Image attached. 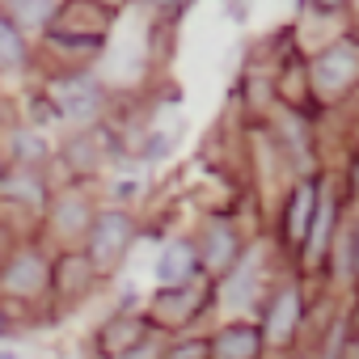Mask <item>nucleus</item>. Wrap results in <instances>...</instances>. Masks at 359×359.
<instances>
[{
  "mask_svg": "<svg viewBox=\"0 0 359 359\" xmlns=\"http://www.w3.org/2000/svg\"><path fill=\"white\" fill-rule=\"evenodd\" d=\"M106 26H110V9L97 5V0H68L60 5L47 22V39L68 47V51H81V47H97L106 39Z\"/></svg>",
  "mask_w": 359,
  "mask_h": 359,
  "instance_id": "1",
  "label": "nucleus"
},
{
  "mask_svg": "<svg viewBox=\"0 0 359 359\" xmlns=\"http://www.w3.org/2000/svg\"><path fill=\"white\" fill-rule=\"evenodd\" d=\"M131 245V220L123 212H106L89 224V258L93 266H114L123 258V250Z\"/></svg>",
  "mask_w": 359,
  "mask_h": 359,
  "instance_id": "2",
  "label": "nucleus"
},
{
  "mask_svg": "<svg viewBox=\"0 0 359 359\" xmlns=\"http://www.w3.org/2000/svg\"><path fill=\"white\" fill-rule=\"evenodd\" d=\"M51 102L64 118L72 123H89L97 110H102V89L89 81V76H68V81H55L51 85Z\"/></svg>",
  "mask_w": 359,
  "mask_h": 359,
  "instance_id": "3",
  "label": "nucleus"
},
{
  "mask_svg": "<svg viewBox=\"0 0 359 359\" xmlns=\"http://www.w3.org/2000/svg\"><path fill=\"white\" fill-rule=\"evenodd\" d=\"M355 76H359V55H355L351 47H330V51H321L317 64H313V85H317L321 93H342Z\"/></svg>",
  "mask_w": 359,
  "mask_h": 359,
  "instance_id": "4",
  "label": "nucleus"
},
{
  "mask_svg": "<svg viewBox=\"0 0 359 359\" xmlns=\"http://www.w3.org/2000/svg\"><path fill=\"white\" fill-rule=\"evenodd\" d=\"M47 262L39 258V254H13L9 258V266H5V275H0V287L5 292H13V296H34V292H43V283H47Z\"/></svg>",
  "mask_w": 359,
  "mask_h": 359,
  "instance_id": "5",
  "label": "nucleus"
},
{
  "mask_svg": "<svg viewBox=\"0 0 359 359\" xmlns=\"http://www.w3.org/2000/svg\"><path fill=\"white\" fill-rule=\"evenodd\" d=\"M258 346H262V334L254 325H229L212 346L208 355L212 359H258Z\"/></svg>",
  "mask_w": 359,
  "mask_h": 359,
  "instance_id": "6",
  "label": "nucleus"
},
{
  "mask_svg": "<svg viewBox=\"0 0 359 359\" xmlns=\"http://www.w3.org/2000/svg\"><path fill=\"white\" fill-rule=\"evenodd\" d=\"M313 212H317V187H313V182H304V187H296V191H292V203H287V220H283L287 241L304 245L309 224H313Z\"/></svg>",
  "mask_w": 359,
  "mask_h": 359,
  "instance_id": "7",
  "label": "nucleus"
},
{
  "mask_svg": "<svg viewBox=\"0 0 359 359\" xmlns=\"http://www.w3.org/2000/svg\"><path fill=\"white\" fill-rule=\"evenodd\" d=\"M195 275V250L187 241H169L161 250V262H156V279L165 287H177V283H187Z\"/></svg>",
  "mask_w": 359,
  "mask_h": 359,
  "instance_id": "8",
  "label": "nucleus"
},
{
  "mask_svg": "<svg viewBox=\"0 0 359 359\" xmlns=\"http://www.w3.org/2000/svg\"><path fill=\"white\" fill-rule=\"evenodd\" d=\"M296 321H300V296L292 287H283L275 296V304L266 309V338L271 342H287L292 330H296Z\"/></svg>",
  "mask_w": 359,
  "mask_h": 359,
  "instance_id": "9",
  "label": "nucleus"
},
{
  "mask_svg": "<svg viewBox=\"0 0 359 359\" xmlns=\"http://www.w3.org/2000/svg\"><path fill=\"white\" fill-rule=\"evenodd\" d=\"M233 258H237V237H233V229H229V224H212L208 237H203V262H208L212 271H224Z\"/></svg>",
  "mask_w": 359,
  "mask_h": 359,
  "instance_id": "10",
  "label": "nucleus"
},
{
  "mask_svg": "<svg viewBox=\"0 0 359 359\" xmlns=\"http://www.w3.org/2000/svg\"><path fill=\"white\" fill-rule=\"evenodd\" d=\"M5 9H9V22L18 30H39V26L51 22L55 0H5Z\"/></svg>",
  "mask_w": 359,
  "mask_h": 359,
  "instance_id": "11",
  "label": "nucleus"
},
{
  "mask_svg": "<svg viewBox=\"0 0 359 359\" xmlns=\"http://www.w3.org/2000/svg\"><path fill=\"white\" fill-rule=\"evenodd\" d=\"M144 338V325L140 321H114L106 334H102V351H110V355H131L135 351V342Z\"/></svg>",
  "mask_w": 359,
  "mask_h": 359,
  "instance_id": "12",
  "label": "nucleus"
},
{
  "mask_svg": "<svg viewBox=\"0 0 359 359\" xmlns=\"http://www.w3.org/2000/svg\"><path fill=\"white\" fill-rule=\"evenodd\" d=\"M22 64H26V39L9 18H0V68H22Z\"/></svg>",
  "mask_w": 359,
  "mask_h": 359,
  "instance_id": "13",
  "label": "nucleus"
},
{
  "mask_svg": "<svg viewBox=\"0 0 359 359\" xmlns=\"http://www.w3.org/2000/svg\"><path fill=\"white\" fill-rule=\"evenodd\" d=\"M330 203L325 199H317V212H313V224H309V237H304V254L309 258H317L321 250H325V241H330Z\"/></svg>",
  "mask_w": 359,
  "mask_h": 359,
  "instance_id": "14",
  "label": "nucleus"
},
{
  "mask_svg": "<svg viewBox=\"0 0 359 359\" xmlns=\"http://www.w3.org/2000/svg\"><path fill=\"white\" fill-rule=\"evenodd\" d=\"M0 191H9L13 199H26L30 208L43 203V182H39L34 173H18V177H9V182H0Z\"/></svg>",
  "mask_w": 359,
  "mask_h": 359,
  "instance_id": "15",
  "label": "nucleus"
},
{
  "mask_svg": "<svg viewBox=\"0 0 359 359\" xmlns=\"http://www.w3.org/2000/svg\"><path fill=\"white\" fill-rule=\"evenodd\" d=\"M85 220H89V208H85L81 199H64V203L55 208V224H60V233H76V229H85Z\"/></svg>",
  "mask_w": 359,
  "mask_h": 359,
  "instance_id": "16",
  "label": "nucleus"
},
{
  "mask_svg": "<svg viewBox=\"0 0 359 359\" xmlns=\"http://www.w3.org/2000/svg\"><path fill=\"white\" fill-rule=\"evenodd\" d=\"M254 275H258V254H250V258L241 262V275H233V283H229V300H233V304H241V300L250 296Z\"/></svg>",
  "mask_w": 359,
  "mask_h": 359,
  "instance_id": "17",
  "label": "nucleus"
},
{
  "mask_svg": "<svg viewBox=\"0 0 359 359\" xmlns=\"http://www.w3.org/2000/svg\"><path fill=\"white\" fill-rule=\"evenodd\" d=\"M169 321H182V317H191V309H195V296L187 300L182 292H169V296H161V304H156Z\"/></svg>",
  "mask_w": 359,
  "mask_h": 359,
  "instance_id": "18",
  "label": "nucleus"
},
{
  "mask_svg": "<svg viewBox=\"0 0 359 359\" xmlns=\"http://www.w3.org/2000/svg\"><path fill=\"white\" fill-rule=\"evenodd\" d=\"M342 258H346V262H342V275H346V279H359V224H355V229L346 233Z\"/></svg>",
  "mask_w": 359,
  "mask_h": 359,
  "instance_id": "19",
  "label": "nucleus"
},
{
  "mask_svg": "<svg viewBox=\"0 0 359 359\" xmlns=\"http://www.w3.org/2000/svg\"><path fill=\"white\" fill-rule=\"evenodd\" d=\"M203 355H208V342H187L169 351V359H203Z\"/></svg>",
  "mask_w": 359,
  "mask_h": 359,
  "instance_id": "20",
  "label": "nucleus"
},
{
  "mask_svg": "<svg viewBox=\"0 0 359 359\" xmlns=\"http://www.w3.org/2000/svg\"><path fill=\"white\" fill-rule=\"evenodd\" d=\"M13 152H30V156H39V152H43V144H39V140H30V135H22V140H13Z\"/></svg>",
  "mask_w": 359,
  "mask_h": 359,
  "instance_id": "21",
  "label": "nucleus"
},
{
  "mask_svg": "<svg viewBox=\"0 0 359 359\" xmlns=\"http://www.w3.org/2000/svg\"><path fill=\"white\" fill-rule=\"evenodd\" d=\"M313 5H317V9H338L342 0H313Z\"/></svg>",
  "mask_w": 359,
  "mask_h": 359,
  "instance_id": "22",
  "label": "nucleus"
},
{
  "mask_svg": "<svg viewBox=\"0 0 359 359\" xmlns=\"http://www.w3.org/2000/svg\"><path fill=\"white\" fill-rule=\"evenodd\" d=\"M351 177H355V191H359V161H355V169H351Z\"/></svg>",
  "mask_w": 359,
  "mask_h": 359,
  "instance_id": "23",
  "label": "nucleus"
},
{
  "mask_svg": "<svg viewBox=\"0 0 359 359\" xmlns=\"http://www.w3.org/2000/svg\"><path fill=\"white\" fill-rule=\"evenodd\" d=\"M152 5H161V9H169V5H177V0H152Z\"/></svg>",
  "mask_w": 359,
  "mask_h": 359,
  "instance_id": "24",
  "label": "nucleus"
},
{
  "mask_svg": "<svg viewBox=\"0 0 359 359\" xmlns=\"http://www.w3.org/2000/svg\"><path fill=\"white\" fill-rule=\"evenodd\" d=\"M97 5H106V9H110V5H123V0H97Z\"/></svg>",
  "mask_w": 359,
  "mask_h": 359,
  "instance_id": "25",
  "label": "nucleus"
},
{
  "mask_svg": "<svg viewBox=\"0 0 359 359\" xmlns=\"http://www.w3.org/2000/svg\"><path fill=\"white\" fill-rule=\"evenodd\" d=\"M0 359H18V355H13V351H0Z\"/></svg>",
  "mask_w": 359,
  "mask_h": 359,
  "instance_id": "26",
  "label": "nucleus"
}]
</instances>
